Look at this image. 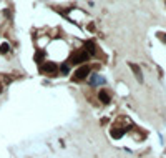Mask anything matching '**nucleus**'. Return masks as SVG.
<instances>
[{
    "mask_svg": "<svg viewBox=\"0 0 166 158\" xmlns=\"http://www.w3.org/2000/svg\"><path fill=\"white\" fill-rule=\"evenodd\" d=\"M85 50H86L88 55H95V53H97V47H95L93 42H86V43H85Z\"/></svg>",
    "mask_w": 166,
    "mask_h": 158,
    "instance_id": "nucleus-5",
    "label": "nucleus"
},
{
    "mask_svg": "<svg viewBox=\"0 0 166 158\" xmlns=\"http://www.w3.org/2000/svg\"><path fill=\"white\" fill-rule=\"evenodd\" d=\"M121 135H123V130H118V128L111 130V136H113V138H120Z\"/></svg>",
    "mask_w": 166,
    "mask_h": 158,
    "instance_id": "nucleus-9",
    "label": "nucleus"
},
{
    "mask_svg": "<svg viewBox=\"0 0 166 158\" xmlns=\"http://www.w3.org/2000/svg\"><path fill=\"white\" fill-rule=\"evenodd\" d=\"M43 57H45V55L42 53V52H38V53L35 55V60H40V58H43Z\"/></svg>",
    "mask_w": 166,
    "mask_h": 158,
    "instance_id": "nucleus-11",
    "label": "nucleus"
},
{
    "mask_svg": "<svg viewBox=\"0 0 166 158\" xmlns=\"http://www.w3.org/2000/svg\"><path fill=\"white\" fill-rule=\"evenodd\" d=\"M88 57L90 55L86 53V50H76V52H73V55L70 57V62L72 63H82V62H85V60H88Z\"/></svg>",
    "mask_w": 166,
    "mask_h": 158,
    "instance_id": "nucleus-1",
    "label": "nucleus"
},
{
    "mask_svg": "<svg viewBox=\"0 0 166 158\" xmlns=\"http://www.w3.org/2000/svg\"><path fill=\"white\" fill-rule=\"evenodd\" d=\"M90 83H91V85H103L105 78H103V77H100V75H97V73H93L91 78H90Z\"/></svg>",
    "mask_w": 166,
    "mask_h": 158,
    "instance_id": "nucleus-4",
    "label": "nucleus"
},
{
    "mask_svg": "<svg viewBox=\"0 0 166 158\" xmlns=\"http://www.w3.org/2000/svg\"><path fill=\"white\" fill-rule=\"evenodd\" d=\"M130 65H131V70H133V73L136 75V78H138L140 82H143V75H141V70L135 65V63H130Z\"/></svg>",
    "mask_w": 166,
    "mask_h": 158,
    "instance_id": "nucleus-7",
    "label": "nucleus"
},
{
    "mask_svg": "<svg viewBox=\"0 0 166 158\" xmlns=\"http://www.w3.org/2000/svg\"><path fill=\"white\" fill-rule=\"evenodd\" d=\"M8 50H10V45L7 42H2L0 43V53H8Z\"/></svg>",
    "mask_w": 166,
    "mask_h": 158,
    "instance_id": "nucleus-8",
    "label": "nucleus"
},
{
    "mask_svg": "<svg viewBox=\"0 0 166 158\" xmlns=\"http://www.w3.org/2000/svg\"><path fill=\"white\" fill-rule=\"evenodd\" d=\"M68 70H70V65H68V63L62 65V73H68Z\"/></svg>",
    "mask_w": 166,
    "mask_h": 158,
    "instance_id": "nucleus-10",
    "label": "nucleus"
},
{
    "mask_svg": "<svg viewBox=\"0 0 166 158\" xmlns=\"http://www.w3.org/2000/svg\"><path fill=\"white\" fill-rule=\"evenodd\" d=\"M98 98H100V101H103V103H108V101H110V95H108L107 90H101V92L98 93Z\"/></svg>",
    "mask_w": 166,
    "mask_h": 158,
    "instance_id": "nucleus-6",
    "label": "nucleus"
},
{
    "mask_svg": "<svg viewBox=\"0 0 166 158\" xmlns=\"http://www.w3.org/2000/svg\"><path fill=\"white\" fill-rule=\"evenodd\" d=\"M88 73H90V68H88V67H82V68H78V70L75 72V75H73V80H75V82H80V80L86 78Z\"/></svg>",
    "mask_w": 166,
    "mask_h": 158,
    "instance_id": "nucleus-2",
    "label": "nucleus"
},
{
    "mask_svg": "<svg viewBox=\"0 0 166 158\" xmlns=\"http://www.w3.org/2000/svg\"><path fill=\"white\" fill-rule=\"evenodd\" d=\"M40 72L42 73H47V75H52V73L56 72V65L55 63H43V65H40Z\"/></svg>",
    "mask_w": 166,
    "mask_h": 158,
    "instance_id": "nucleus-3",
    "label": "nucleus"
}]
</instances>
